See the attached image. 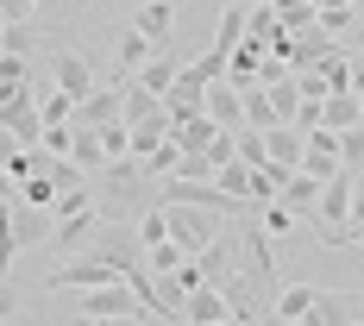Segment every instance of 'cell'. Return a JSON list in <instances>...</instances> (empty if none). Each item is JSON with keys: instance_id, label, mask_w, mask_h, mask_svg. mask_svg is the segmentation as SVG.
<instances>
[{"instance_id": "42", "label": "cell", "mask_w": 364, "mask_h": 326, "mask_svg": "<svg viewBox=\"0 0 364 326\" xmlns=\"http://www.w3.org/2000/svg\"><path fill=\"white\" fill-rule=\"evenodd\" d=\"M321 75H327V88H346V82H352V57H346V50H333L327 63H321Z\"/></svg>"}, {"instance_id": "52", "label": "cell", "mask_w": 364, "mask_h": 326, "mask_svg": "<svg viewBox=\"0 0 364 326\" xmlns=\"http://www.w3.org/2000/svg\"><path fill=\"white\" fill-rule=\"evenodd\" d=\"M352 38H358V63H364V32H352Z\"/></svg>"}, {"instance_id": "8", "label": "cell", "mask_w": 364, "mask_h": 326, "mask_svg": "<svg viewBox=\"0 0 364 326\" xmlns=\"http://www.w3.org/2000/svg\"><path fill=\"white\" fill-rule=\"evenodd\" d=\"M50 88H63L70 101H88V94H95V70H88V57H75V50H50Z\"/></svg>"}, {"instance_id": "2", "label": "cell", "mask_w": 364, "mask_h": 326, "mask_svg": "<svg viewBox=\"0 0 364 326\" xmlns=\"http://www.w3.org/2000/svg\"><path fill=\"white\" fill-rule=\"evenodd\" d=\"M157 201H188V207H208L220 219L245 214V201H232L220 182H188V176H157Z\"/></svg>"}, {"instance_id": "20", "label": "cell", "mask_w": 364, "mask_h": 326, "mask_svg": "<svg viewBox=\"0 0 364 326\" xmlns=\"http://www.w3.org/2000/svg\"><path fill=\"white\" fill-rule=\"evenodd\" d=\"M95 226H101V207H88V214H70V219H57V239H50V245H57V251H82Z\"/></svg>"}, {"instance_id": "41", "label": "cell", "mask_w": 364, "mask_h": 326, "mask_svg": "<svg viewBox=\"0 0 364 326\" xmlns=\"http://www.w3.org/2000/svg\"><path fill=\"white\" fill-rule=\"evenodd\" d=\"M176 157H182V151H176V138H164V145L151 151V157H139V163H145L151 176H170V170H176Z\"/></svg>"}, {"instance_id": "38", "label": "cell", "mask_w": 364, "mask_h": 326, "mask_svg": "<svg viewBox=\"0 0 364 326\" xmlns=\"http://www.w3.org/2000/svg\"><path fill=\"white\" fill-rule=\"evenodd\" d=\"M277 6V19L289 26V32H301V26H314V0H270Z\"/></svg>"}, {"instance_id": "33", "label": "cell", "mask_w": 364, "mask_h": 326, "mask_svg": "<svg viewBox=\"0 0 364 326\" xmlns=\"http://www.w3.org/2000/svg\"><path fill=\"white\" fill-rule=\"evenodd\" d=\"M13 201H26V207H44V214H50V201H57V182L44 176V170H32V176L19 182V195H13Z\"/></svg>"}, {"instance_id": "53", "label": "cell", "mask_w": 364, "mask_h": 326, "mask_svg": "<svg viewBox=\"0 0 364 326\" xmlns=\"http://www.w3.org/2000/svg\"><path fill=\"white\" fill-rule=\"evenodd\" d=\"M0 26H6V19H0Z\"/></svg>"}, {"instance_id": "17", "label": "cell", "mask_w": 364, "mask_h": 326, "mask_svg": "<svg viewBox=\"0 0 364 326\" xmlns=\"http://www.w3.org/2000/svg\"><path fill=\"white\" fill-rule=\"evenodd\" d=\"M264 145H270V163H283V170H301V132H295L289 119H277V126L264 132Z\"/></svg>"}, {"instance_id": "3", "label": "cell", "mask_w": 364, "mask_h": 326, "mask_svg": "<svg viewBox=\"0 0 364 326\" xmlns=\"http://www.w3.org/2000/svg\"><path fill=\"white\" fill-rule=\"evenodd\" d=\"M164 214H170V239H176L182 251H208L220 239V214H208V207H188V201H164Z\"/></svg>"}, {"instance_id": "12", "label": "cell", "mask_w": 364, "mask_h": 326, "mask_svg": "<svg viewBox=\"0 0 364 326\" xmlns=\"http://www.w3.org/2000/svg\"><path fill=\"white\" fill-rule=\"evenodd\" d=\"M352 314H358V301H352L346 289H314L301 326H352Z\"/></svg>"}, {"instance_id": "16", "label": "cell", "mask_w": 364, "mask_h": 326, "mask_svg": "<svg viewBox=\"0 0 364 326\" xmlns=\"http://www.w3.org/2000/svg\"><path fill=\"white\" fill-rule=\"evenodd\" d=\"M151 50H157V44H151L145 32H132V26H126V32L113 38V63H119V75L132 82V75H139V70L151 63Z\"/></svg>"}, {"instance_id": "51", "label": "cell", "mask_w": 364, "mask_h": 326, "mask_svg": "<svg viewBox=\"0 0 364 326\" xmlns=\"http://www.w3.org/2000/svg\"><path fill=\"white\" fill-rule=\"evenodd\" d=\"M232 6H245V13H252V6H264V0H232Z\"/></svg>"}, {"instance_id": "39", "label": "cell", "mask_w": 364, "mask_h": 326, "mask_svg": "<svg viewBox=\"0 0 364 326\" xmlns=\"http://www.w3.org/2000/svg\"><path fill=\"white\" fill-rule=\"evenodd\" d=\"M32 44H38V32L26 26V19H13V26H0V50H19V57H32Z\"/></svg>"}, {"instance_id": "43", "label": "cell", "mask_w": 364, "mask_h": 326, "mask_svg": "<svg viewBox=\"0 0 364 326\" xmlns=\"http://www.w3.org/2000/svg\"><path fill=\"white\" fill-rule=\"evenodd\" d=\"M70 145H75V126H44V151L50 157H70Z\"/></svg>"}, {"instance_id": "5", "label": "cell", "mask_w": 364, "mask_h": 326, "mask_svg": "<svg viewBox=\"0 0 364 326\" xmlns=\"http://www.w3.org/2000/svg\"><path fill=\"white\" fill-rule=\"evenodd\" d=\"M101 283H126V276L113 270L107 257H95V251L70 257L63 270H50V276H44V289H101Z\"/></svg>"}, {"instance_id": "49", "label": "cell", "mask_w": 364, "mask_h": 326, "mask_svg": "<svg viewBox=\"0 0 364 326\" xmlns=\"http://www.w3.org/2000/svg\"><path fill=\"white\" fill-rule=\"evenodd\" d=\"M264 326H301V320H283V314H264Z\"/></svg>"}, {"instance_id": "44", "label": "cell", "mask_w": 364, "mask_h": 326, "mask_svg": "<svg viewBox=\"0 0 364 326\" xmlns=\"http://www.w3.org/2000/svg\"><path fill=\"white\" fill-rule=\"evenodd\" d=\"M13 314H19V295H13V289H6V276H0V326H6V320H13Z\"/></svg>"}, {"instance_id": "19", "label": "cell", "mask_w": 364, "mask_h": 326, "mask_svg": "<svg viewBox=\"0 0 364 326\" xmlns=\"http://www.w3.org/2000/svg\"><path fill=\"white\" fill-rule=\"evenodd\" d=\"M220 126L208 119V113H182L176 126H170V138H176V151H208V138H214Z\"/></svg>"}, {"instance_id": "14", "label": "cell", "mask_w": 364, "mask_h": 326, "mask_svg": "<svg viewBox=\"0 0 364 326\" xmlns=\"http://www.w3.org/2000/svg\"><path fill=\"white\" fill-rule=\"evenodd\" d=\"M321 126H327V132H352V126H364V101L352 94V88H333L327 101H321Z\"/></svg>"}, {"instance_id": "22", "label": "cell", "mask_w": 364, "mask_h": 326, "mask_svg": "<svg viewBox=\"0 0 364 326\" xmlns=\"http://www.w3.org/2000/svg\"><path fill=\"white\" fill-rule=\"evenodd\" d=\"M333 50H339V44H333L327 32H314V26H308V38H295V57H289V70H321V63H327Z\"/></svg>"}, {"instance_id": "15", "label": "cell", "mask_w": 364, "mask_h": 326, "mask_svg": "<svg viewBox=\"0 0 364 326\" xmlns=\"http://www.w3.org/2000/svg\"><path fill=\"white\" fill-rule=\"evenodd\" d=\"M170 26H176V0H145V6L132 13V32H145L151 44H157V50H164Z\"/></svg>"}, {"instance_id": "10", "label": "cell", "mask_w": 364, "mask_h": 326, "mask_svg": "<svg viewBox=\"0 0 364 326\" xmlns=\"http://www.w3.org/2000/svg\"><path fill=\"white\" fill-rule=\"evenodd\" d=\"M301 170L308 176H339V132H327V126H314V132H301Z\"/></svg>"}, {"instance_id": "35", "label": "cell", "mask_w": 364, "mask_h": 326, "mask_svg": "<svg viewBox=\"0 0 364 326\" xmlns=\"http://www.w3.org/2000/svg\"><path fill=\"white\" fill-rule=\"evenodd\" d=\"M264 88H270V107H277V119H295V107H301L295 75H283V82H264Z\"/></svg>"}, {"instance_id": "13", "label": "cell", "mask_w": 364, "mask_h": 326, "mask_svg": "<svg viewBox=\"0 0 364 326\" xmlns=\"http://www.w3.org/2000/svg\"><path fill=\"white\" fill-rule=\"evenodd\" d=\"M277 201H283L295 219H308V214H314V201H321V176H308V170H289V176H283V188H277Z\"/></svg>"}, {"instance_id": "1", "label": "cell", "mask_w": 364, "mask_h": 326, "mask_svg": "<svg viewBox=\"0 0 364 326\" xmlns=\"http://www.w3.org/2000/svg\"><path fill=\"white\" fill-rule=\"evenodd\" d=\"M352 170H339V176L321 182V201H314V214H308V226H314V245H352L346 232H352Z\"/></svg>"}, {"instance_id": "32", "label": "cell", "mask_w": 364, "mask_h": 326, "mask_svg": "<svg viewBox=\"0 0 364 326\" xmlns=\"http://www.w3.org/2000/svg\"><path fill=\"white\" fill-rule=\"evenodd\" d=\"M277 32H283V19H277V6H270V0L245 13V38H257L264 50H270V38H277Z\"/></svg>"}, {"instance_id": "9", "label": "cell", "mask_w": 364, "mask_h": 326, "mask_svg": "<svg viewBox=\"0 0 364 326\" xmlns=\"http://www.w3.org/2000/svg\"><path fill=\"white\" fill-rule=\"evenodd\" d=\"M201 113L214 119L220 132H239V126H245V107H239V82H232V75L208 82V101H201Z\"/></svg>"}, {"instance_id": "46", "label": "cell", "mask_w": 364, "mask_h": 326, "mask_svg": "<svg viewBox=\"0 0 364 326\" xmlns=\"http://www.w3.org/2000/svg\"><path fill=\"white\" fill-rule=\"evenodd\" d=\"M346 88H352V94L364 101V63H352V82H346Z\"/></svg>"}, {"instance_id": "45", "label": "cell", "mask_w": 364, "mask_h": 326, "mask_svg": "<svg viewBox=\"0 0 364 326\" xmlns=\"http://www.w3.org/2000/svg\"><path fill=\"white\" fill-rule=\"evenodd\" d=\"M13 195H19V182L6 176V163H0V201H13Z\"/></svg>"}, {"instance_id": "30", "label": "cell", "mask_w": 364, "mask_h": 326, "mask_svg": "<svg viewBox=\"0 0 364 326\" xmlns=\"http://www.w3.org/2000/svg\"><path fill=\"white\" fill-rule=\"evenodd\" d=\"M308 301H314V283H283L270 314H283V320H301V314H308Z\"/></svg>"}, {"instance_id": "48", "label": "cell", "mask_w": 364, "mask_h": 326, "mask_svg": "<svg viewBox=\"0 0 364 326\" xmlns=\"http://www.w3.org/2000/svg\"><path fill=\"white\" fill-rule=\"evenodd\" d=\"M346 239H352V245L364 251V219H352V232H346Z\"/></svg>"}, {"instance_id": "6", "label": "cell", "mask_w": 364, "mask_h": 326, "mask_svg": "<svg viewBox=\"0 0 364 326\" xmlns=\"http://www.w3.org/2000/svg\"><path fill=\"white\" fill-rule=\"evenodd\" d=\"M239 270L252 276L257 289L277 283V257H270V232L264 226H239Z\"/></svg>"}, {"instance_id": "23", "label": "cell", "mask_w": 364, "mask_h": 326, "mask_svg": "<svg viewBox=\"0 0 364 326\" xmlns=\"http://www.w3.org/2000/svg\"><path fill=\"white\" fill-rule=\"evenodd\" d=\"M245 38V6H220V26H214V38H208V50H220V57H232V44Z\"/></svg>"}, {"instance_id": "11", "label": "cell", "mask_w": 364, "mask_h": 326, "mask_svg": "<svg viewBox=\"0 0 364 326\" xmlns=\"http://www.w3.org/2000/svg\"><path fill=\"white\" fill-rule=\"evenodd\" d=\"M220 295H226V308H232V326H252V320H264V301H257V283L245 276V270H232L226 283H214Z\"/></svg>"}, {"instance_id": "27", "label": "cell", "mask_w": 364, "mask_h": 326, "mask_svg": "<svg viewBox=\"0 0 364 326\" xmlns=\"http://www.w3.org/2000/svg\"><path fill=\"white\" fill-rule=\"evenodd\" d=\"M44 232H50V214L19 201V207H13V239H19V245H44Z\"/></svg>"}, {"instance_id": "47", "label": "cell", "mask_w": 364, "mask_h": 326, "mask_svg": "<svg viewBox=\"0 0 364 326\" xmlns=\"http://www.w3.org/2000/svg\"><path fill=\"white\" fill-rule=\"evenodd\" d=\"M13 151H19V145H13V132H6V126H0V163H6V157H13Z\"/></svg>"}, {"instance_id": "28", "label": "cell", "mask_w": 364, "mask_h": 326, "mask_svg": "<svg viewBox=\"0 0 364 326\" xmlns=\"http://www.w3.org/2000/svg\"><path fill=\"white\" fill-rule=\"evenodd\" d=\"M214 182L226 188V195H232V201H245V207H257V195H252V170H245L239 157H232V163H220V170H214Z\"/></svg>"}, {"instance_id": "50", "label": "cell", "mask_w": 364, "mask_h": 326, "mask_svg": "<svg viewBox=\"0 0 364 326\" xmlns=\"http://www.w3.org/2000/svg\"><path fill=\"white\" fill-rule=\"evenodd\" d=\"M70 326H101V320H88V314H75V320H70Z\"/></svg>"}, {"instance_id": "25", "label": "cell", "mask_w": 364, "mask_h": 326, "mask_svg": "<svg viewBox=\"0 0 364 326\" xmlns=\"http://www.w3.org/2000/svg\"><path fill=\"white\" fill-rule=\"evenodd\" d=\"M38 119H44V126H70V119H75V101L63 94V88L38 82Z\"/></svg>"}, {"instance_id": "21", "label": "cell", "mask_w": 364, "mask_h": 326, "mask_svg": "<svg viewBox=\"0 0 364 326\" xmlns=\"http://www.w3.org/2000/svg\"><path fill=\"white\" fill-rule=\"evenodd\" d=\"M119 119V88H95L88 101H75V126H107Z\"/></svg>"}, {"instance_id": "29", "label": "cell", "mask_w": 364, "mask_h": 326, "mask_svg": "<svg viewBox=\"0 0 364 326\" xmlns=\"http://www.w3.org/2000/svg\"><path fill=\"white\" fill-rule=\"evenodd\" d=\"M145 263H151V276H176L182 263H188V251H182L176 239H157V245H145Z\"/></svg>"}, {"instance_id": "31", "label": "cell", "mask_w": 364, "mask_h": 326, "mask_svg": "<svg viewBox=\"0 0 364 326\" xmlns=\"http://www.w3.org/2000/svg\"><path fill=\"white\" fill-rule=\"evenodd\" d=\"M88 207H95V188H88V182H75V188H57V201H50V219L88 214Z\"/></svg>"}, {"instance_id": "36", "label": "cell", "mask_w": 364, "mask_h": 326, "mask_svg": "<svg viewBox=\"0 0 364 326\" xmlns=\"http://www.w3.org/2000/svg\"><path fill=\"white\" fill-rule=\"evenodd\" d=\"M239 163H245V170H264V163H270V145H264V132L239 126Z\"/></svg>"}, {"instance_id": "34", "label": "cell", "mask_w": 364, "mask_h": 326, "mask_svg": "<svg viewBox=\"0 0 364 326\" xmlns=\"http://www.w3.org/2000/svg\"><path fill=\"white\" fill-rule=\"evenodd\" d=\"M19 82H32V63H26L19 50H0V101H6Z\"/></svg>"}, {"instance_id": "26", "label": "cell", "mask_w": 364, "mask_h": 326, "mask_svg": "<svg viewBox=\"0 0 364 326\" xmlns=\"http://www.w3.org/2000/svg\"><path fill=\"white\" fill-rule=\"evenodd\" d=\"M257 63H264V44H257V38H239L232 57H226V75H232V82H257Z\"/></svg>"}, {"instance_id": "24", "label": "cell", "mask_w": 364, "mask_h": 326, "mask_svg": "<svg viewBox=\"0 0 364 326\" xmlns=\"http://www.w3.org/2000/svg\"><path fill=\"white\" fill-rule=\"evenodd\" d=\"M176 57H170V50H151V63L139 75H132V82H139V88H151V94H170V82H176Z\"/></svg>"}, {"instance_id": "18", "label": "cell", "mask_w": 364, "mask_h": 326, "mask_svg": "<svg viewBox=\"0 0 364 326\" xmlns=\"http://www.w3.org/2000/svg\"><path fill=\"white\" fill-rule=\"evenodd\" d=\"M70 126H75V119H70ZM70 157H75V170H82V176L107 170V151H101V132H95V126H75V145H70Z\"/></svg>"}, {"instance_id": "4", "label": "cell", "mask_w": 364, "mask_h": 326, "mask_svg": "<svg viewBox=\"0 0 364 326\" xmlns=\"http://www.w3.org/2000/svg\"><path fill=\"white\" fill-rule=\"evenodd\" d=\"M82 314L88 320H145V301L126 289V283H101V289H82Z\"/></svg>"}, {"instance_id": "37", "label": "cell", "mask_w": 364, "mask_h": 326, "mask_svg": "<svg viewBox=\"0 0 364 326\" xmlns=\"http://www.w3.org/2000/svg\"><path fill=\"white\" fill-rule=\"evenodd\" d=\"M339 170H352V176L364 170V126H352V132H339Z\"/></svg>"}, {"instance_id": "40", "label": "cell", "mask_w": 364, "mask_h": 326, "mask_svg": "<svg viewBox=\"0 0 364 326\" xmlns=\"http://www.w3.org/2000/svg\"><path fill=\"white\" fill-rule=\"evenodd\" d=\"M295 226H301V219H295L283 201H264V232H270V239H283V232H295Z\"/></svg>"}, {"instance_id": "7", "label": "cell", "mask_w": 364, "mask_h": 326, "mask_svg": "<svg viewBox=\"0 0 364 326\" xmlns=\"http://www.w3.org/2000/svg\"><path fill=\"white\" fill-rule=\"evenodd\" d=\"M182 326H232L226 295H220L214 283H195V289H182Z\"/></svg>"}]
</instances>
